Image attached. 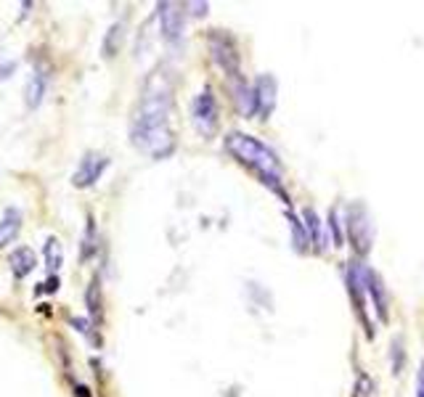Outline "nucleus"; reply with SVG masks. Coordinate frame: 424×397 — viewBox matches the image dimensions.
I'll return each mask as SVG.
<instances>
[{"label":"nucleus","mask_w":424,"mask_h":397,"mask_svg":"<svg viewBox=\"0 0 424 397\" xmlns=\"http://www.w3.org/2000/svg\"><path fill=\"white\" fill-rule=\"evenodd\" d=\"M120 43H123V24L117 21V24L109 29V35H106V40H104V56H106V58L117 56V51H120Z\"/></svg>","instance_id":"18"},{"label":"nucleus","mask_w":424,"mask_h":397,"mask_svg":"<svg viewBox=\"0 0 424 397\" xmlns=\"http://www.w3.org/2000/svg\"><path fill=\"white\" fill-rule=\"evenodd\" d=\"M46 262H48V268H51V273H56L58 265H61V257H58V241L53 239V236L46 241Z\"/></svg>","instance_id":"19"},{"label":"nucleus","mask_w":424,"mask_h":397,"mask_svg":"<svg viewBox=\"0 0 424 397\" xmlns=\"http://www.w3.org/2000/svg\"><path fill=\"white\" fill-rule=\"evenodd\" d=\"M276 106V80L271 74H260L254 83V111L260 120H268Z\"/></svg>","instance_id":"8"},{"label":"nucleus","mask_w":424,"mask_h":397,"mask_svg":"<svg viewBox=\"0 0 424 397\" xmlns=\"http://www.w3.org/2000/svg\"><path fill=\"white\" fill-rule=\"evenodd\" d=\"M189 9H194L191 11L194 16H205V14H207V3H191Z\"/></svg>","instance_id":"23"},{"label":"nucleus","mask_w":424,"mask_h":397,"mask_svg":"<svg viewBox=\"0 0 424 397\" xmlns=\"http://www.w3.org/2000/svg\"><path fill=\"white\" fill-rule=\"evenodd\" d=\"M348 236L350 244L366 254L371 249V239H374V228H371V217H368V210L363 204H350L348 207Z\"/></svg>","instance_id":"4"},{"label":"nucleus","mask_w":424,"mask_h":397,"mask_svg":"<svg viewBox=\"0 0 424 397\" xmlns=\"http://www.w3.org/2000/svg\"><path fill=\"white\" fill-rule=\"evenodd\" d=\"M207 43H210V51H212V61H215L231 80L242 77V69H239V48H236L234 37L226 35V32H220V29H212L207 37Z\"/></svg>","instance_id":"3"},{"label":"nucleus","mask_w":424,"mask_h":397,"mask_svg":"<svg viewBox=\"0 0 424 397\" xmlns=\"http://www.w3.org/2000/svg\"><path fill=\"white\" fill-rule=\"evenodd\" d=\"M302 217H305V225L311 228V241H313V247L319 252H326V228H324V222L319 220V215L313 212V210H305L302 212Z\"/></svg>","instance_id":"15"},{"label":"nucleus","mask_w":424,"mask_h":397,"mask_svg":"<svg viewBox=\"0 0 424 397\" xmlns=\"http://www.w3.org/2000/svg\"><path fill=\"white\" fill-rule=\"evenodd\" d=\"M234 83V101L236 106H239V111L242 114H254V91H249L244 83V77H236V80H231Z\"/></svg>","instance_id":"13"},{"label":"nucleus","mask_w":424,"mask_h":397,"mask_svg":"<svg viewBox=\"0 0 424 397\" xmlns=\"http://www.w3.org/2000/svg\"><path fill=\"white\" fill-rule=\"evenodd\" d=\"M416 397H424V363L419 368V376H416Z\"/></svg>","instance_id":"22"},{"label":"nucleus","mask_w":424,"mask_h":397,"mask_svg":"<svg viewBox=\"0 0 424 397\" xmlns=\"http://www.w3.org/2000/svg\"><path fill=\"white\" fill-rule=\"evenodd\" d=\"M329 228L334 231V247H342L345 236H342V228H339V212L337 210H331L329 212Z\"/></svg>","instance_id":"20"},{"label":"nucleus","mask_w":424,"mask_h":397,"mask_svg":"<svg viewBox=\"0 0 424 397\" xmlns=\"http://www.w3.org/2000/svg\"><path fill=\"white\" fill-rule=\"evenodd\" d=\"M170 106H172V96H170V83L165 74L157 72L149 80L146 91H143L141 101L133 111V128L130 140L133 146L151 154V157H167L172 151V133H170Z\"/></svg>","instance_id":"1"},{"label":"nucleus","mask_w":424,"mask_h":397,"mask_svg":"<svg viewBox=\"0 0 424 397\" xmlns=\"http://www.w3.org/2000/svg\"><path fill=\"white\" fill-rule=\"evenodd\" d=\"M286 220H289V228H292L294 249H297V252H308V249H311L313 241H311V236H308V228H305V225H302V222L297 220L292 212L286 215Z\"/></svg>","instance_id":"16"},{"label":"nucleus","mask_w":424,"mask_h":397,"mask_svg":"<svg viewBox=\"0 0 424 397\" xmlns=\"http://www.w3.org/2000/svg\"><path fill=\"white\" fill-rule=\"evenodd\" d=\"M191 120H194V128L205 138H212V133L217 128V103L215 96L210 91H202L194 96V101H191Z\"/></svg>","instance_id":"5"},{"label":"nucleus","mask_w":424,"mask_h":397,"mask_svg":"<svg viewBox=\"0 0 424 397\" xmlns=\"http://www.w3.org/2000/svg\"><path fill=\"white\" fill-rule=\"evenodd\" d=\"M348 289H350V297H353V305H356V313L361 315V321L366 324L368 329V321L366 315H363V297H366V268L358 265V262H350L348 268Z\"/></svg>","instance_id":"9"},{"label":"nucleus","mask_w":424,"mask_h":397,"mask_svg":"<svg viewBox=\"0 0 424 397\" xmlns=\"http://www.w3.org/2000/svg\"><path fill=\"white\" fill-rule=\"evenodd\" d=\"M35 265H38V257H35V252L29 249V247H19V249L11 254V270H14L16 278H27L35 270Z\"/></svg>","instance_id":"11"},{"label":"nucleus","mask_w":424,"mask_h":397,"mask_svg":"<svg viewBox=\"0 0 424 397\" xmlns=\"http://www.w3.org/2000/svg\"><path fill=\"white\" fill-rule=\"evenodd\" d=\"M19 228H21V215L16 210H6L3 220H0V249L16 239Z\"/></svg>","instance_id":"14"},{"label":"nucleus","mask_w":424,"mask_h":397,"mask_svg":"<svg viewBox=\"0 0 424 397\" xmlns=\"http://www.w3.org/2000/svg\"><path fill=\"white\" fill-rule=\"evenodd\" d=\"M72 324L77 326V331H88V324H85V321H80V318H72Z\"/></svg>","instance_id":"25"},{"label":"nucleus","mask_w":424,"mask_h":397,"mask_svg":"<svg viewBox=\"0 0 424 397\" xmlns=\"http://www.w3.org/2000/svg\"><path fill=\"white\" fill-rule=\"evenodd\" d=\"M46 88H48V77L40 69L32 72L29 77V85H27V106L29 109H38L43 98H46Z\"/></svg>","instance_id":"12"},{"label":"nucleus","mask_w":424,"mask_h":397,"mask_svg":"<svg viewBox=\"0 0 424 397\" xmlns=\"http://www.w3.org/2000/svg\"><path fill=\"white\" fill-rule=\"evenodd\" d=\"M85 305H88V313L93 315V321H101V287H98V278L91 281L88 294H85Z\"/></svg>","instance_id":"17"},{"label":"nucleus","mask_w":424,"mask_h":397,"mask_svg":"<svg viewBox=\"0 0 424 397\" xmlns=\"http://www.w3.org/2000/svg\"><path fill=\"white\" fill-rule=\"evenodd\" d=\"M40 287L46 289V292H56V289H58V278H56V276H51V278L46 281V284H40Z\"/></svg>","instance_id":"24"},{"label":"nucleus","mask_w":424,"mask_h":397,"mask_svg":"<svg viewBox=\"0 0 424 397\" xmlns=\"http://www.w3.org/2000/svg\"><path fill=\"white\" fill-rule=\"evenodd\" d=\"M93 252V220H88V239L83 241V257Z\"/></svg>","instance_id":"21"},{"label":"nucleus","mask_w":424,"mask_h":397,"mask_svg":"<svg viewBox=\"0 0 424 397\" xmlns=\"http://www.w3.org/2000/svg\"><path fill=\"white\" fill-rule=\"evenodd\" d=\"M160 21L162 35L170 46H180L183 43V11L175 3H160Z\"/></svg>","instance_id":"7"},{"label":"nucleus","mask_w":424,"mask_h":397,"mask_svg":"<svg viewBox=\"0 0 424 397\" xmlns=\"http://www.w3.org/2000/svg\"><path fill=\"white\" fill-rule=\"evenodd\" d=\"M226 148L242 162V165L249 167L254 175L260 177L274 194L281 196L284 202H289V196H286L284 183H281V177H284L281 162H279V157H276L265 143H260V140L252 138V135H244V133H231L226 138Z\"/></svg>","instance_id":"2"},{"label":"nucleus","mask_w":424,"mask_h":397,"mask_svg":"<svg viewBox=\"0 0 424 397\" xmlns=\"http://www.w3.org/2000/svg\"><path fill=\"white\" fill-rule=\"evenodd\" d=\"M106 167H109V157L95 154V151H88V154L83 157V162H80V167H77V172L72 175L75 188H88V185H93L95 180L101 177V172H104Z\"/></svg>","instance_id":"6"},{"label":"nucleus","mask_w":424,"mask_h":397,"mask_svg":"<svg viewBox=\"0 0 424 397\" xmlns=\"http://www.w3.org/2000/svg\"><path fill=\"white\" fill-rule=\"evenodd\" d=\"M366 292L374 299V310H377L379 321H387V294H385V284L379 273H374L371 268H366Z\"/></svg>","instance_id":"10"}]
</instances>
